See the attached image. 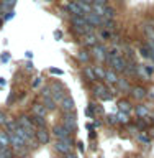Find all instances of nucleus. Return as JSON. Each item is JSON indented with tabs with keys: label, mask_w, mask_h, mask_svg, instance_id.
I'll use <instances>...</instances> for the list:
<instances>
[{
	"label": "nucleus",
	"mask_w": 154,
	"mask_h": 158,
	"mask_svg": "<svg viewBox=\"0 0 154 158\" xmlns=\"http://www.w3.org/2000/svg\"><path fill=\"white\" fill-rule=\"evenodd\" d=\"M49 89H51L53 99H54L56 102H57V101H62V99L66 97V87L61 86L59 82H54V84H53V86L49 87Z\"/></svg>",
	"instance_id": "nucleus-5"
},
{
	"label": "nucleus",
	"mask_w": 154,
	"mask_h": 158,
	"mask_svg": "<svg viewBox=\"0 0 154 158\" xmlns=\"http://www.w3.org/2000/svg\"><path fill=\"white\" fill-rule=\"evenodd\" d=\"M8 137H10V143H12V147H13L17 152L25 150V145H26V142L22 140V138H20L17 133H8Z\"/></svg>",
	"instance_id": "nucleus-7"
},
{
	"label": "nucleus",
	"mask_w": 154,
	"mask_h": 158,
	"mask_svg": "<svg viewBox=\"0 0 154 158\" xmlns=\"http://www.w3.org/2000/svg\"><path fill=\"white\" fill-rule=\"evenodd\" d=\"M93 71H95V76H97V79H105V76H107V71L103 68H100V66H95L93 68Z\"/></svg>",
	"instance_id": "nucleus-25"
},
{
	"label": "nucleus",
	"mask_w": 154,
	"mask_h": 158,
	"mask_svg": "<svg viewBox=\"0 0 154 158\" xmlns=\"http://www.w3.org/2000/svg\"><path fill=\"white\" fill-rule=\"evenodd\" d=\"M89 137H90V138H93V137H95V132H93V130H90V132H89Z\"/></svg>",
	"instance_id": "nucleus-39"
},
{
	"label": "nucleus",
	"mask_w": 154,
	"mask_h": 158,
	"mask_svg": "<svg viewBox=\"0 0 154 158\" xmlns=\"http://www.w3.org/2000/svg\"><path fill=\"white\" fill-rule=\"evenodd\" d=\"M105 79H107V82H110V84H116V82H118L116 73L113 71V69H110V71H107V76H105Z\"/></svg>",
	"instance_id": "nucleus-20"
},
{
	"label": "nucleus",
	"mask_w": 154,
	"mask_h": 158,
	"mask_svg": "<svg viewBox=\"0 0 154 158\" xmlns=\"http://www.w3.org/2000/svg\"><path fill=\"white\" fill-rule=\"evenodd\" d=\"M54 148H56L59 153H62V155H69V153H71V147H69L67 143L61 142V140H56V143H54Z\"/></svg>",
	"instance_id": "nucleus-12"
},
{
	"label": "nucleus",
	"mask_w": 154,
	"mask_h": 158,
	"mask_svg": "<svg viewBox=\"0 0 154 158\" xmlns=\"http://www.w3.org/2000/svg\"><path fill=\"white\" fill-rule=\"evenodd\" d=\"M92 56L95 58L98 63L107 61V48L103 46V44H95V46L92 48Z\"/></svg>",
	"instance_id": "nucleus-6"
},
{
	"label": "nucleus",
	"mask_w": 154,
	"mask_h": 158,
	"mask_svg": "<svg viewBox=\"0 0 154 158\" xmlns=\"http://www.w3.org/2000/svg\"><path fill=\"white\" fill-rule=\"evenodd\" d=\"M7 122H8V120H7V115H5V114L0 110V123L3 125V123H7Z\"/></svg>",
	"instance_id": "nucleus-35"
},
{
	"label": "nucleus",
	"mask_w": 154,
	"mask_h": 158,
	"mask_svg": "<svg viewBox=\"0 0 154 158\" xmlns=\"http://www.w3.org/2000/svg\"><path fill=\"white\" fill-rule=\"evenodd\" d=\"M61 107H62V110L64 114H67V112H74V109H76V104H74V99L72 97H69L66 96L61 101Z\"/></svg>",
	"instance_id": "nucleus-10"
},
{
	"label": "nucleus",
	"mask_w": 154,
	"mask_h": 158,
	"mask_svg": "<svg viewBox=\"0 0 154 158\" xmlns=\"http://www.w3.org/2000/svg\"><path fill=\"white\" fill-rule=\"evenodd\" d=\"M118 106H120V110H121L123 114H130V112H131V106H130L126 101H121Z\"/></svg>",
	"instance_id": "nucleus-26"
},
{
	"label": "nucleus",
	"mask_w": 154,
	"mask_h": 158,
	"mask_svg": "<svg viewBox=\"0 0 154 158\" xmlns=\"http://www.w3.org/2000/svg\"><path fill=\"white\" fill-rule=\"evenodd\" d=\"M49 73H53V74H57V76H62V74H64V71H62V69H57V68H51V69H49Z\"/></svg>",
	"instance_id": "nucleus-33"
},
{
	"label": "nucleus",
	"mask_w": 154,
	"mask_h": 158,
	"mask_svg": "<svg viewBox=\"0 0 154 158\" xmlns=\"http://www.w3.org/2000/svg\"><path fill=\"white\" fill-rule=\"evenodd\" d=\"M136 115L138 117H148L149 115V110H148L146 106H138L136 107Z\"/></svg>",
	"instance_id": "nucleus-24"
},
{
	"label": "nucleus",
	"mask_w": 154,
	"mask_h": 158,
	"mask_svg": "<svg viewBox=\"0 0 154 158\" xmlns=\"http://www.w3.org/2000/svg\"><path fill=\"white\" fill-rule=\"evenodd\" d=\"M69 12L72 13V17H85V13H84V10L81 8V5H79V2H71L67 5Z\"/></svg>",
	"instance_id": "nucleus-11"
},
{
	"label": "nucleus",
	"mask_w": 154,
	"mask_h": 158,
	"mask_svg": "<svg viewBox=\"0 0 154 158\" xmlns=\"http://www.w3.org/2000/svg\"><path fill=\"white\" fill-rule=\"evenodd\" d=\"M93 92H95V96H98L102 101H110L112 99V94H108L107 87L103 86V84H95V86H93Z\"/></svg>",
	"instance_id": "nucleus-8"
},
{
	"label": "nucleus",
	"mask_w": 154,
	"mask_h": 158,
	"mask_svg": "<svg viewBox=\"0 0 154 158\" xmlns=\"http://www.w3.org/2000/svg\"><path fill=\"white\" fill-rule=\"evenodd\" d=\"M97 38H102V40H107V38H110V33L107 31V30H102L100 33H98V36Z\"/></svg>",
	"instance_id": "nucleus-31"
},
{
	"label": "nucleus",
	"mask_w": 154,
	"mask_h": 158,
	"mask_svg": "<svg viewBox=\"0 0 154 158\" xmlns=\"http://www.w3.org/2000/svg\"><path fill=\"white\" fill-rule=\"evenodd\" d=\"M61 158H64V156H61Z\"/></svg>",
	"instance_id": "nucleus-41"
},
{
	"label": "nucleus",
	"mask_w": 154,
	"mask_h": 158,
	"mask_svg": "<svg viewBox=\"0 0 154 158\" xmlns=\"http://www.w3.org/2000/svg\"><path fill=\"white\" fill-rule=\"evenodd\" d=\"M84 18H85L87 22L90 23V25H93V27H95V25H102V20H103L102 17H98V15H95L93 12L87 13V15H85V17H84Z\"/></svg>",
	"instance_id": "nucleus-13"
},
{
	"label": "nucleus",
	"mask_w": 154,
	"mask_h": 158,
	"mask_svg": "<svg viewBox=\"0 0 154 158\" xmlns=\"http://www.w3.org/2000/svg\"><path fill=\"white\" fill-rule=\"evenodd\" d=\"M92 5H107V0H92Z\"/></svg>",
	"instance_id": "nucleus-38"
},
{
	"label": "nucleus",
	"mask_w": 154,
	"mask_h": 158,
	"mask_svg": "<svg viewBox=\"0 0 154 158\" xmlns=\"http://www.w3.org/2000/svg\"><path fill=\"white\" fill-rule=\"evenodd\" d=\"M15 3H17V0H2V8L3 10H10Z\"/></svg>",
	"instance_id": "nucleus-27"
},
{
	"label": "nucleus",
	"mask_w": 154,
	"mask_h": 158,
	"mask_svg": "<svg viewBox=\"0 0 154 158\" xmlns=\"http://www.w3.org/2000/svg\"><path fill=\"white\" fill-rule=\"evenodd\" d=\"M46 107L41 106V104H36V106H33V115L34 117H46Z\"/></svg>",
	"instance_id": "nucleus-15"
},
{
	"label": "nucleus",
	"mask_w": 154,
	"mask_h": 158,
	"mask_svg": "<svg viewBox=\"0 0 154 158\" xmlns=\"http://www.w3.org/2000/svg\"><path fill=\"white\" fill-rule=\"evenodd\" d=\"M34 137H36L38 143H41V145H46V143L49 142V132L46 130V128H36Z\"/></svg>",
	"instance_id": "nucleus-9"
},
{
	"label": "nucleus",
	"mask_w": 154,
	"mask_h": 158,
	"mask_svg": "<svg viewBox=\"0 0 154 158\" xmlns=\"http://www.w3.org/2000/svg\"><path fill=\"white\" fill-rule=\"evenodd\" d=\"M71 23H72L74 30L79 35H82V36L93 33V25H90L84 17H71Z\"/></svg>",
	"instance_id": "nucleus-1"
},
{
	"label": "nucleus",
	"mask_w": 154,
	"mask_h": 158,
	"mask_svg": "<svg viewBox=\"0 0 154 158\" xmlns=\"http://www.w3.org/2000/svg\"><path fill=\"white\" fill-rule=\"evenodd\" d=\"M43 104L46 107V110H56V101L53 97H43Z\"/></svg>",
	"instance_id": "nucleus-17"
},
{
	"label": "nucleus",
	"mask_w": 154,
	"mask_h": 158,
	"mask_svg": "<svg viewBox=\"0 0 154 158\" xmlns=\"http://www.w3.org/2000/svg\"><path fill=\"white\" fill-rule=\"evenodd\" d=\"M143 68H144V71H146V74H148V76H151V74L154 73V68H152V66H149V64H144Z\"/></svg>",
	"instance_id": "nucleus-32"
},
{
	"label": "nucleus",
	"mask_w": 154,
	"mask_h": 158,
	"mask_svg": "<svg viewBox=\"0 0 154 158\" xmlns=\"http://www.w3.org/2000/svg\"><path fill=\"white\" fill-rule=\"evenodd\" d=\"M53 135L56 137L57 140L67 143L69 147L74 145V142H72V138H71V132H69L64 125H56V127H54V128H53Z\"/></svg>",
	"instance_id": "nucleus-2"
},
{
	"label": "nucleus",
	"mask_w": 154,
	"mask_h": 158,
	"mask_svg": "<svg viewBox=\"0 0 154 158\" xmlns=\"http://www.w3.org/2000/svg\"><path fill=\"white\" fill-rule=\"evenodd\" d=\"M108 63H110V66L113 71H116V73H123L126 69V61L123 59L121 56H115V58H110V59H107Z\"/></svg>",
	"instance_id": "nucleus-4"
},
{
	"label": "nucleus",
	"mask_w": 154,
	"mask_h": 158,
	"mask_svg": "<svg viewBox=\"0 0 154 158\" xmlns=\"http://www.w3.org/2000/svg\"><path fill=\"white\" fill-rule=\"evenodd\" d=\"M107 120H108V123H116V122H118V118H116L115 115H108V117H107Z\"/></svg>",
	"instance_id": "nucleus-36"
},
{
	"label": "nucleus",
	"mask_w": 154,
	"mask_h": 158,
	"mask_svg": "<svg viewBox=\"0 0 154 158\" xmlns=\"http://www.w3.org/2000/svg\"><path fill=\"white\" fill-rule=\"evenodd\" d=\"M31 120H33V123H34V127H38V128H46V120H44L43 117H33Z\"/></svg>",
	"instance_id": "nucleus-22"
},
{
	"label": "nucleus",
	"mask_w": 154,
	"mask_h": 158,
	"mask_svg": "<svg viewBox=\"0 0 154 158\" xmlns=\"http://www.w3.org/2000/svg\"><path fill=\"white\" fill-rule=\"evenodd\" d=\"M140 53H141V56H143V58H151V49L148 48V46H141Z\"/></svg>",
	"instance_id": "nucleus-28"
},
{
	"label": "nucleus",
	"mask_w": 154,
	"mask_h": 158,
	"mask_svg": "<svg viewBox=\"0 0 154 158\" xmlns=\"http://www.w3.org/2000/svg\"><path fill=\"white\" fill-rule=\"evenodd\" d=\"M0 143H2L5 148L10 147V137H8L7 132H0Z\"/></svg>",
	"instance_id": "nucleus-23"
},
{
	"label": "nucleus",
	"mask_w": 154,
	"mask_h": 158,
	"mask_svg": "<svg viewBox=\"0 0 154 158\" xmlns=\"http://www.w3.org/2000/svg\"><path fill=\"white\" fill-rule=\"evenodd\" d=\"M84 74H85V77L89 79V81H95L97 79V76H95V71H93V68H89V66H85L84 68Z\"/></svg>",
	"instance_id": "nucleus-19"
},
{
	"label": "nucleus",
	"mask_w": 154,
	"mask_h": 158,
	"mask_svg": "<svg viewBox=\"0 0 154 158\" xmlns=\"http://www.w3.org/2000/svg\"><path fill=\"white\" fill-rule=\"evenodd\" d=\"M5 150H7V148H5V147H3V145H2V143H0V153H3V152H5Z\"/></svg>",
	"instance_id": "nucleus-40"
},
{
	"label": "nucleus",
	"mask_w": 154,
	"mask_h": 158,
	"mask_svg": "<svg viewBox=\"0 0 154 158\" xmlns=\"http://www.w3.org/2000/svg\"><path fill=\"white\" fill-rule=\"evenodd\" d=\"M97 40H98V38H97V35L90 33V35H85V36H84V41H82V43L85 44V46H92V48H93L95 44H98V43H97Z\"/></svg>",
	"instance_id": "nucleus-14"
},
{
	"label": "nucleus",
	"mask_w": 154,
	"mask_h": 158,
	"mask_svg": "<svg viewBox=\"0 0 154 158\" xmlns=\"http://www.w3.org/2000/svg\"><path fill=\"white\" fill-rule=\"evenodd\" d=\"M93 109H95V106H93V104H90V107H87V109H85V114H87V117H93V115H95V112H93Z\"/></svg>",
	"instance_id": "nucleus-30"
},
{
	"label": "nucleus",
	"mask_w": 154,
	"mask_h": 158,
	"mask_svg": "<svg viewBox=\"0 0 154 158\" xmlns=\"http://www.w3.org/2000/svg\"><path fill=\"white\" fill-rule=\"evenodd\" d=\"M62 125L67 128L69 132H74V130H77V115L74 112H67V114H64L62 115Z\"/></svg>",
	"instance_id": "nucleus-3"
},
{
	"label": "nucleus",
	"mask_w": 154,
	"mask_h": 158,
	"mask_svg": "<svg viewBox=\"0 0 154 158\" xmlns=\"http://www.w3.org/2000/svg\"><path fill=\"white\" fill-rule=\"evenodd\" d=\"M116 86H118V89H120V91H123V92H130V82H128L125 77H118Z\"/></svg>",
	"instance_id": "nucleus-18"
},
{
	"label": "nucleus",
	"mask_w": 154,
	"mask_h": 158,
	"mask_svg": "<svg viewBox=\"0 0 154 158\" xmlns=\"http://www.w3.org/2000/svg\"><path fill=\"white\" fill-rule=\"evenodd\" d=\"M118 117H120V118H118V120H120V122H128V118H126V114L120 112V114H118Z\"/></svg>",
	"instance_id": "nucleus-37"
},
{
	"label": "nucleus",
	"mask_w": 154,
	"mask_h": 158,
	"mask_svg": "<svg viewBox=\"0 0 154 158\" xmlns=\"http://www.w3.org/2000/svg\"><path fill=\"white\" fill-rule=\"evenodd\" d=\"M41 82H43V77H36V79L33 81V87H34V89L39 87V86H41Z\"/></svg>",
	"instance_id": "nucleus-34"
},
{
	"label": "nucleus",
	"mask_w": 154,
	"mask_h": 158,
	"mask_svg": "<svg viewBox=\"0 0 154 158\" xmlns=\"http://www.w3.org/2000/svg\"><path fill=\"white\" fill-rule=\"evenodd\" d=\"M146 94H148V91H146L144 87H133V97L138 99V101L144 99V97H146Z\"/></svg>",
	"instance_id": "nucleus-16"
},
{
	"label": "nucleus",
	"mask_w": 154,
	"mask_h": 158,
	"mask_svg": "<svg viewBox=\"0 0 154 158\" xmlns=\"http://www.w3.org/2000/svg\"><path fill=\"white\" fill-rule=\"evenodd\" d=\"M138 140H140L141 143H144V145H148V143H149V137L143 132V133H138Z\"/></svg>",
	"instance_id": "nucleus-29"
},
{
	"label": "nucleus",
	"mask_w": 154,
	"mask_h": 158,
	"mask_svg": "<svg viewBox=\"0 0 154 158\" xmlns=\"http://www.w3.org/2000/svg\"><path fill=\"white\" fill-rule=\"evenodd\" d=\"M77 59L82 61V63H87L89 59H90V53H87L85 49H81V51L77 53Z\"/></svg>",
	"instance_id": "nucleus-21"
}]
</instances>
